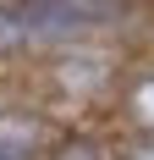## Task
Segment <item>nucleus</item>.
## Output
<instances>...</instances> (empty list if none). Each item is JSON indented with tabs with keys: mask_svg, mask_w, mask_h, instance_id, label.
<instances>
[{
	"mask_svg": "<svg viewBox=\"0 0 154 160\" xmlns=\"http://www.w3.org/2000/svg\"><path fill=\"white\" fill-rule=\"evenodd\" d=\"M50 78H55V88H61L72 105H88V99L110 94L116 88V78H121V66L110 61L105 50L83 44V39H72V44H61V55H55V66H50Z\"/></svg>",
	"mask_w": 154,
	"mask_h": 160,
	"instance_id": "f257e3e1",
	"label": "nucleus"
},
{
	"mask_svg": "<svg viewBox=\"0 0 154 160\" xmlns=\"http://www.w3.org/2000/svg\"><path fill=\"white\" fill-rule=\"evenodd\" d=\"M11 11L28 28V44H55L61 50V44L88 33V22H83V11L72 0H11Z\"/></svg>",
	"mask_w": 154,
	"mask_h": 160,
	"instance_id": "f03ea898",
	"label": "nucleus"
},
{
	"mask_svg": "<svg viewBox=\"0 0 154 160\" xmlns=\"http://www.w3.org/2000/svg\"><path fill=\"white\" fill-rule=\"evenodd\" d=\"M116 111L132 132H154V61L149 66H132L127 78H116Z\"/></svg>",
	"mask_w": 154,
	"mask_h": 160,
	"instance_id": "7ed1b4c3",
	"label": "nucleus"
},
{
	"mask_svg": "<svg viewBox=\"0 0 154 160\" xmlns=\"http://www.w3.org/2000/svg\"><path fill=\"white\" fill-rule=\"evenodd\" d=\"M50 122L28 105H0V149L6 155H44L50 149Z\"/></svg>",
	"mask_w": 154,
	"mask_h": 160,
	"instance_id": "20e7f679",
	"label": "nucleus"
},
{
	"mask_svg": "<svg viewBox=\"0 0 154 160\" xmlns=\"http://www.w3.org/2000/svg\"><path fill=\"white\" fill-rule=\"evenodd\" d=\"M44 160H110V155H105V144L94 132H72V138H50Z\"/></svg>",
	"mask_w": 154,
	"mask_h": 160,
	"instance_id": "39448f33",
	"label": "nucleus"
},
{
	"mask_svg": "<svg viewBox=\"0 0 154 160\" xmlns=\"http://www.w3.org/2000/svg\"><path fill=\"white\" fill-rule=\"evenodd\" d=\"M77 11H83V22H88V28H110V22H121L127 17V6H132V0H72Z\"/></svg>",
	"mask_w": 154,
	"mask_h": 160,
	"instance_id": "423d86ee",
	"label": "nucleus"
},
{
	"mask_svg": "<svg viewBox=\"0 0 154 160\" xmlns=\"http://www.w3.org/2000/svg\"><path fill=\"white\" fill-rule=\"evenodd\" d=\"M11 50H28V28L17 22L11 0H6V6H0V55H11Z\"/></svg>",
	"mask_w": 154,
	"mask_h": 160,
	"instance_id": "0eeeda50",
	"label": "nucleus"
},
{
	"mask_svg": "<svg viewBox=\"0 0 154 160\" xmlns=\"http://www.w3.org/2000/svg\"><path fill=\"white\" fill-rule=\"evenodd\" d=\"M121 160H154V132H138L132 144H127V155Z\"/></svg>",
	"mask_w": 154,
	"mask_h": 160,
	"instance_id": "6e6552de",
	"label": "nucleus"
},
{
	"mask_svg": "<svg viewBox=\"0 0 154 160\" xmlns=\"http://www.w3.org/2000/svg\"><path fill=\"white\" fill-rule=\"evenodd\" d=\"M0 160H44V155H6V149H0Z\"/></svg>",
	"mask_w": 154,
	"mask_h": 160,
	"instance_id": "1a4fd4ad",
	"label": "nucleus"
}]
</instances>
